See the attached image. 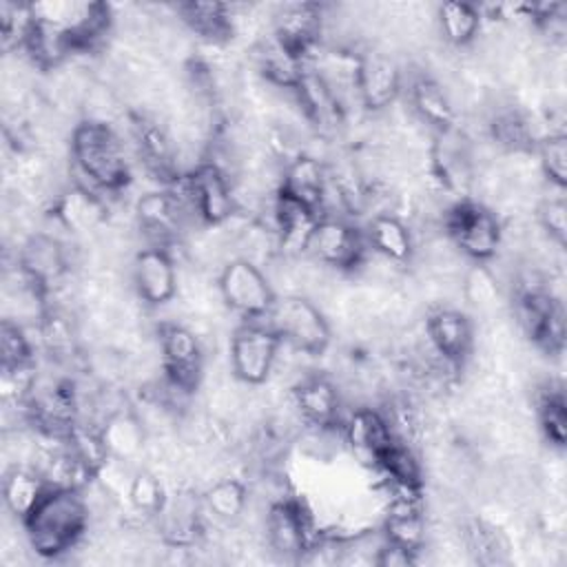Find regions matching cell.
Returning a JSON list of instances; mask_svg holds the SVG:
<instances>
[{"label":"cell","instance_id":"1","mask_svg":"<svg viewBox=\"0 0 567 567\" xmlns=\"http://www.w3.org/2000/svg\"><path fill=\"white\" fill-rule=\"evenodd\" d=\"M71 173L82 182L73 184L91 193H120L131 179V159L122 133L111 124L82 120L71 128Z\"/></svg>","mask_w":567,"mask_h":567},{"label":"cell","instance_id":"2","mask_svg":"<svg viewBox=\"0 0 567 567\" xmlns=\"http://www.w3.org/2000/svg\"><path fill=\"white\" fill-rule=\"evenodd\" d=\"M91 509L82 489L49 487L22 520L27 545L40 558H60L89 532Z\"/></svg>","mask_w":567,"mask_h":567},{"label":"cell","instance_id":"3","mask_svg":"<svg viewBox=\"0 0 567 567\" xmlns=\"http://www.w3.org/2000/svg\"><path fill=\"white\" fill-rule=\"evenodd\" d=\"M443 233L470 261L487 264L503 248V221L483 202L461 197L443 213Z\"/></svg>","mask_w":567,"mask_h":567},{"label":"cell","instance_id":"4","mask_svg":"<svg viewBox=\"0 0 567 567\" xmlns=\"http://www.w3.org/2000/svg\"><path fill=\"white\" fill-rule=\"evenodd\" d=\"M264 321L279 334L284 346L306 357L323 354L332 341L328 317L303 295H277Z\"/></svg>","mask_w":567,"mask_h":567},{"label":"cell","instance_id":"5","mask_svg":"<svg viewBox=\"0 0 567 567\" xmlns=\"http://www.w3.org/2000/svg\"><path fill=\"white\" fill-rule=\"evenodd\" d=\"M281 350L279 334L264 321H241L228 341V368L237 383L259 388L272 377Z\"/></svg>","mask_w":567,"mask_h":567},{"label":"cell","instance_id":"6","mask_svg":"<svg viewBox=\"0 0 567 567\" xmlns=\"http://www.w3.org/2000/svg\"><path fill=\"white\" fill-rule=\"evenodd\" d=\"M221 303L244 321L264 319L277 299L266 270L248 259H230L215 277Z\"/></svg>","mask_w":567,"mask_h":567},{"label":"cell","instance_id":"7","mask_svg":"<svg viewBox=\"0 0 567 567\" xmlns=\"http://www.w3.org/2000/svg\"><path fill=\"white\" fill-rule=\"evenodd\" d=\"M159 365L164 381L193 394L199 390L206 370V350L202 337L182 321L159 323Z\"/></svg>","mask_w":567,"mask_h":567},{"label":"cell","instance_id":"8","mask_svg":"<svg viewBox=\"0 0 567 567\" xmlns=\"http://www.w3.org/2000/svg\"><path fill=\"white\" fill-rule=\"evenodd\" d=\"M188 204L202 226H224L239 215L235 199V182L228 173L208 159H202L195 168L179 175Z\"/></svg>","mask_w":567,"mask_h":567},{"label":"cell","instance_id":"9","mask_svg":"<svg viewBox=\"0 0 567 567\" xmlns=\"http://www.w3.org/2000/svg\"><path fill=\"white\" fill-rule=\"evenodd\" d=\"M264 536L272 554L284 560H299L319 538L312 514L292 496L275 498L264 516Z\"/></svg>","mask_w":567,"mask_h":567},{"label":"cell","instance_id":"10","mask_svg":"<svg viewBox=\"0 0 567 567\" xmlns=\"http://www.w3.org/2000/svg\"><path fill=\"white\" fill-rule=\"evenodd\" d=\"M365 252V235L350 221V217L337 215L319 217L306 246V257L337 272L357 270Z\"/></svg>","mask_w":567,"mask_h":567},{"label":"cell","instance_id":"11","mask_svg":"<svg viewBox=\"0 0 567 567\" xmlns=\"http://www.w3.org/2000/svg\"><path fill=\"white\" fill-rule=\"evenodd\" d=\"M516 317L523 332L545 354H560L565 346V310L563 301L549 290H532L516 295Z\"/></svg>","mask_w":567,"mask_h":567},{"label":"cell","instance_id":"12","mask_svg":"<svg viewBox=\"0 0 567 567\" xmlns=\"http://www.w3.org/2000/svg\"><path fill=\"white\" fill-rule=\"evenodd\" d=\"M425 341L443 363L461 370L476 348L474 323L463 310L439 306L425 317Z\"/></svg>","mask_w":567,"mask_h":567},{"label":"cell","instance_id":"13","mask_svg":"<svg viewBox=\"0 0 567 567\" xmlns=\"http://www.w3.org/2000/svg\"><path fill=\"white\" fill-rule=\"evenodd\" d=\"M403 91V71L399 62L381 49L357 53V95L361 109L372 113L394 106Z\"/></svg>","mask_w":567,"mask_h":567},{"label":"cell","instance_id":"14","mask_svg":"<svg viewBox=\"0 0 567 567\" xmlns=\"http://www.w3.org/2000/svg\"><path fill=\"white\" fill-rule=\"evenodd\" d=\"M131 281L137 299L148 308L166 306L179 290L175 257L164 246H146L133 255Z\"/></svg>","mask_w":567,"mask_h":567},{"label":"cell","instance_id":"15","mask_svg":"<svg viewBox=\"0 0 567 567\" xmlns=\"http://www.w3.org/2000/svg\"><path fill=\"white\" fill-rule=\"evenodd\" d=\"M18 266L44 290V295H49L69 277L71 255L62 239L49 233H33L18 250Z\"/></svg>","mask_w":567,"mask_h":567},{"label":"cell","instance_id":"16","mask_svg":"<svg viewBox=\"0 0 567 567\" xmlns=\"http://www.w3.org/2000/svg\"><path fill=\"white\" fill-rule=\"evenodd\" d=\"M290 403L297 416L312 427L341 425V392L321 372H306L290 385Z\"/></svg>","mask_w":567,"mask_h":567},{"label":"cell","instance_id":"17","mask_svg":"<svg viewBox=\"0 0 567 567\" xmlns=\"http://www.w3.org/2000/svg\"><path fill=\"white\" fill-rule=\"evenodd\" d=\"M270 20L272 35L308 64V55L319 47L323 35V4L288 2L277 7Z\"/></svg>","mask_w":567,"mask_h":567},{"label":"cell","instance_id":"18","mask_svg":"<svg viewBox=\"0 0 567 567\" xmlns=\"http://www.w3.org/2000/svg\"><path fill=\"white\" fill-rule=\"evenodd\" d=\"M328 188V166L310 153L288 157L281 168L279 193L312 208L321 217V206Z\"/></svg>","mask_w":567,"mask_h":567},{"label":"cell","instance_id":"19","mask_svg":"<svg viewBox=\"0 0 567 567\" xmlns=\"http://www.w3.org/2000/svg\"><path fill=\"white\" fill-rule=\"evenodd\" d=\"M408 106L414 117L432 133L447 131L456 124V106L450 89H445L430 73H416L408 84Z\"/></svg>","mask_w":567,"mask_h":567},{"label":"cell","instance_id":"20","mask_svg":"<svg viewBox=\"0 0 567 567\" xmlns=\"http://www.w3.org/2000/svg\"><path fill=\"white\" fill-rule=\"evenodd\" d=\"M341 436L357 456L368 461L372 467L377 458L396 441L381 410L361 405L354 408L346 421H341Z\"/></svg>","mask_w":567,"mask_h":567},{"label":"cell","instance_id":"21","mask_svg":"<svg viewBox=\"0 0 567 567\" xmlns=\"http://www.w3.org/2000/svg\"><path fill=\"white\" fill-rule=\"evenodd\" d=\"M363 235L368 250L396 266H405L416 257V235L399 213L372 215Z\"/></svg>","mask_w":567,"mask_h":567},{"label":"cell","instance_id":"22","mask_svg":"<svg viewBox=\"0 0 567 567\" xmlns=\"http://www.w3.org/2000/svg\"><path fill=\"white\" fill-rule=\"evenodd\" d=\"M51 208L60 228L69 235H89L106 224V204L102 195L80 186L62 190Z\"/></svg>","mask_w":567,"mask_h":567},{"label":"cell","instance_id":"23","mask_svg":"<svg viewBox=\"0 0 567 567\" xmlns=\"http://www.w3.org/2000/svg\"><path fill=\"white\" fill-rule=\"evenodd\" d=\"M106 452L111 458L133 463L144 454L146 427L133 410H115L100 425Z\"/></svg>","mask_w":567,"mask_h":567},{"label":"cell","instance_id":"24","mask_svg":"<svg viewBox=\"0 0 567 567\" xmlns=\"http://www.w3.org/2000/svg\"><path fill=\"white\" fill-rule=\"evenodd\" d=\"M434 20H436V29L447 47L467 49V47L476 44V40L481 35L483 9L472 2L452 0V2H443L436 7Z\"/></svg>","mask_w":567,"mask_h":567},{"label":"cell","instance_id":"25","mask_svg":"<svg viewBox=\"0 0 567 567\" xmlns=\"http://www.w3.org/2000/svg\"><path fill=\"white\" fill-rule=\"evenodd\" d=\"M250 489L237 476H219L206 485L202 492V505L221 525H237L248 507Z\"/></svg>","mask_w":567,"mask_h":567},{"label":"cell","instance_id":"26","mask_svg":"<svg viewBox=\"0 0 567 567\" xmlns=\"http://www.w3.org/2000/svg\"><path fill=\"white\" fill-rule=\"evenodd\" d=\"M49 489L42 474L31 465H11L4 472L2 481V498L9 514H13L20 523L27 514L38 505V501Z\"/></svg>","mask_w":567,"mask_h":567},{"label":"cell","instance_id":"27","mask_svg":"<svg viewBox=\"0 0 567 567\" xmlns=\"http://www.w3.org/2000/svg\"><path fill=\"white\" fill-rule=\"evenodd\" d=\"M179 20L186 24L188 31L197 33L199 38L219 44L233 38V20L230 7L219 2H182L175 7Z\"/></svg>","mask_w":567,"mask_h":567},{"label":"cell","instance_id":"28","mask_svg":"<svg viewBox=\"0 0 567 567\" xmlns=\"http://www.w3.org/2000/svg\"><path fill=\"white\" fill-rule=\"evenodd\" d=\"M385 478V487L423 489V467L414 447L394 441L374 463Z\"/></svg>","mask_w":567,"mask_h":567},{"label":"cell","instance_id":"29","mask_svg":"<svg viewBox=\"0 0 567 567\" xmlns=\"http://www.w3.org/2000/svg\"><path fill=\"white\" fill-rule=\"evenodd\" d=\"M536 419L549 445L563 450L567 441V403L560 385H545L536 396Z\"/></svg>","mask_w":567,"mask_h":567},{"label":"cell","instance_id":"30","mask_svg":"<svg viewBox=\"0 0 567 567\" xmlns=\"http://www.w3.org/2000/svg\"><path fill=\"white\" fill-rule=\"evenodd\" d=\"M166 489L162 478L148 470V467H137L131 476L128 489H126V503L131 512H135L140 518H157L159 512L164 509L166 503Z\"/></svg>","mask_w":567,"mask_h":567},{"label":"cell","instance_id":"31","mask_svg":"<svg viewBox=\"0 0 567 567\" xmlns=\"http://www.w3.org/2000/svg\"><path fill=\"white\" fill-rule=\"evenodd\" d=\"M534 153L538 157V168L549 186H567V137L563 131H547L538 137Z\"/></svg>","mask_w":567,"mask_h":567},{"label":"cell","instance_id":"32","mask_svg":"<svg viewBox=\"0 0 567 567\" xmlns=\"http://www.w3.org/2000/svg\"><path fill=\"white\" fill-rule=\"evenodd\" d=\"M0 354L2 370H20L33 365V346L22 323L4 319L0 326Z\"/></svg>","mask_w":567,"mask_h":567},{"label":"cell","instance_id":"33","mask_svg":"<svg viewBox=\"0 0 567 567\" xmlns=\"http://www.w3.org/2000/svg\"><path fill=\"white\" fill-rule=\"evenodd\" d=\"M536 221L543 228L545 237L554 241L558 248L567 241V202L560 195L545 197L536 208Z\"/></svg>","mask_w":567,"mask_h":567},{"label":"cell","instance_id":"34","mask_svg":"<svg viewBox=\"0 0 567 567\" xmlns=\"http://www.w3.org/2000/svg\"><path fill=\"white\" fill-rule=\"evenodd\" d=\"M419 563V554L408 551L403 547L390 545V543H381V547L377 549L374 556V565L379 567H408V565H416Z\"/></svg>","mask_w":567,"mask_h":567}]
</instances>
